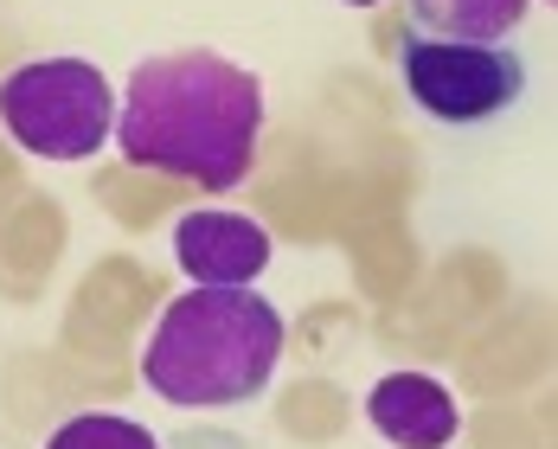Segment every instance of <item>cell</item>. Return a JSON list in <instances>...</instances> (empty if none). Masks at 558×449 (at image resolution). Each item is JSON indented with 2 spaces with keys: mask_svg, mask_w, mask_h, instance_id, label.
I'll use <instances>...</instances> for the list:
<instances>
[{
  "mask_svg": "<svg viewBox=\"0 0 558 449\" xmlns=\"http://www.w3.org/2000/svg\"><path fill=\"white\" fill-rule=\"evenodd\" d=\"M347 7H373V0H347Z\"/></svg>",
  "mask_w": 558,
  "mask_h": 449,
  "instance_id": "9",
  "label": "cell"
},
{
  "mask_svg": "<svg viewBox=\"0 0 558 449\" xmlns=\"http://www.w3.org/2000/svg\"><path fill=\"white\" fill-rule=\"evenodd\" d=\"M366 417L391 449H444L456 437V398L430 373H386L366 392Z\"/></svg>",
  "mask_w": 558,
  "mask_h": 449,
  "instance_id": "6",
  "label": "cell"
},
{
  "mask_svg": "<svg viewBox=\"0 0 558 449\" xmlns=\"http://www.w3.org/2000/svg\"><path fill=\"white\" fill-rule=\"evenodd\" d=\"M46 449H161L155 444V430H142L135 417H116V411H77V417H64Z\"/></svg>",
  "mask_w": 558,
  "mask_h": 449,
  "instance_id": "8",
  "label": "cell"
},
{
  "mask_svg": "<svg viewBox=\"0 0 558 449\" xmlns=\"http://www.w3.org/2000/svg\"><path fill=\"white\" fill-rule=\"evenodd\" d=\"M277 360L282 315L270 295H257L251 282L238 289L193 282L148 328L142 386L180 411H225V404L264 398V386L277 379Z\"/></svg>",
  "mask_w": 558,
  "mask_h": 449,
  "instance_id": "2",
  "label": "cell"
},
{
  "mask_svg": "<svg viewBox=\"0 0 558 449\" xmlns=\"http://www.w3.org/2000/svg\"><path fill=\"white\" fill-rule=\"evenodd\" d=\"M411 26L424 39H469V46H495L507 39L533 0H404Z\"/></svg>",
  "mask_w": 558,
  "mask_h": 449,
  "instance_id": "7",
  "label": "cell"
},
{
  "mask_svg": "<svg viewBox=\"0 0 558 449\" xmlns=\"http://www.w3.org/2000/svg\"><path fill=\"white\" fill-rule=\"evenodd\" d=\"M0 122L39 161H90L116 122L110 77L90 58H33L0 77Z\"/></svg>",
  "mask_w": 558,
  "mask_h": 449,
  "instance_id": "3",
  "label": "cell"
},
{
  "mask_svg": "<svg viewBox=\"0 0 558 449\" xmlns=\"http://www.w3.org/2000/svg\"><path fill=\"white\" fill-rule=\"evenodd\" d=\"M110 129L129 168L231 193L251 180V161H257L264 84L219 52L142 58L122 84Z\"/></svg>",
  "mask_w": 558,
  "mask_h": 449,
  "instance_id": "1",
  "label": "cell"
},
{
  "mask_svg": "<svg viewBox=\"0 0 558 449\" xmlns=\"http://www.w3.org/2000/svg\"><path fill=\"white\" fill-rule=\"evenodd\" d=\"M398 71H404L411 104L430 122H449V129L495 122V116H507L526 97V58L513 52L507 39L469 46V39H424V33H411L404 52H398Z\"/></svg>",
  "mask_w": 558,
  "mask_h": 449,
  "instance_id": "4",
  "label": "cell"
},
{
  "mask_svg": "<svg viewBox=\"0 0 558 449\" xmlns=\"http://www.w3.org/2000/svg\"><path fill=\"white\" fill-rule=\"evenodd\" d=\"M173 257L193 282H219V289H238V282H257L264 264H270V231L244 213H219V206H199L173 225Z\"/></svg>",
  "mask_w": 558,
  "mask_h": 449,
  "instance_id": "5",
  "label": "cell"
}]
</instances>
